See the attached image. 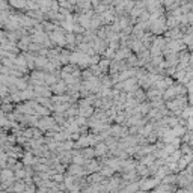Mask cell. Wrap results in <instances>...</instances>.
<instances>
[{"label":"cell","instance_id":"2","mask_svg":"<svg viewBox=\"0 0 193 193\" xmlns=\"http://www.w3.org/2000/svg\"><path fill=\"white\" fill-rule=\"evenodd\" d=\"M41 128H50L51 125H53V119L51 118H47V119H42V121H39V122H36Z\"/></svg>","mask_w":193,"mask_h":193},{"label":"cell","instance_id":"6","mask_svg":"<svg viewBox=\"0 0 193 193\" xmlns=\"http://www.w3.org/2000/svg\"><path fill=\"white\" fill-rule=\"evenodd\" d=\"M136 189H137V186H128L125 190H136Z\"/></svg>","mask_w":193,"mask_h":193},{"label":"cell","instance_id":"5","mask_svg":"<svg viewBox=\"0 0 193 193\" xmlns=\"http://www.w3.org/2000/svg\"><path fill=\"white\" fill-rule=\"evenodd\" d=\"M106 149H107V146H106V145L98 144V145H96V148H95V151H94V154H103Z\"/></svg>","mask_w":193,"mask_h":193},{"label":"cell","instance_id":"4","mask_svg":"<svg viewBox=\"0 0 193 193\" xmlns=\"http://www.w3.org/2000/svg\"><path fill=\"white\" fill-rule=\"evenodd\" d=\"M157 183H158V180H148V183H140V184H142V189H151Z\"/></svg>","mask_w":193,"mask_h":193},{"label":"cell","instance_id":"3","mask_svg":"<svg viewBox=\"0 0 193 193\" xmlns=\"http://www.w3.org/2000/svg\"><path fill=\"white\" fill-rule=\"evenodd\" d=\"M65 88H67V86H65V82H60V83H57V85H53V88H51V89H53L54 92H57V94H59V92H64V91H65Z\"/></svg>","mask_w":193,"mask_h":193},{"label":"cell","instance_id":"1","mask_svg":"<svg viewBox=\"0 0 193 193\" xmlns=\"http://www.w3.org/2000/svg\"><path fill=\"white\" fill-rule=\"evenodd\" d=\"M50 38L56 44H65V36H64V33H60V30H57L54 33H50Z\"/></svg>","mask_w":193,"mask_h":193}]
</instances>
